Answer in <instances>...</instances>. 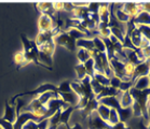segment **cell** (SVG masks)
Returning a JSON list of instances; mask_svg holds the SVG:
<instances>
[{
    "mask_svg": "<svg viewBox=\"0 0 150 129\" xmlns=\"http://www.w3.org/2000/svg\"><path fill=\"white\" fill-rule=\"evenodd\" d=\"M21 40H22V43H23V54H24V57L26 59V62L29 64V62H35L36 64L40 66V62L38 60V53H39V50H38V46L36 44L35 40H29L24 34H21Z\"/></svg>",
    "mask_w": 150,
    "mask_h": 129,
    "instance_id": "cell-1",
    "label": "cell"
},
{
    "mask_svg": "<svg viewBox=\"0 0 150 129\" xmlns=\"http://www.w3.org/2000/svg\"><path fill=\"white\" fill-rule=\"evenodd\" d=\"M56 89H57V86H55L54 84H50V83L41 84L40 86H38L36 89L21 93V94H16V95L14 96L13 98L10 100V103L11 104H15V101H16L18 98H22L23 96H40V95H42V94L47 93V92H56Z\"/></svg>",
    "mask_w": 150,
    "mask_h": 129,
    "instance_id": "cell-2",
    "label": "cell"
},
{
    "mask_svg": "<svg viewBox=\"0 0 150 129\" xmlns=\"http://www.w3.org/2000/svg\"><path fill=\"white\" fill-rule=\"evenodd\" d=\"M54 42L56 45L63 46V48H67V50L70 52H74L77 50V44H76L77 41L74 40V39L64 30H62L61 32L54 38Z\"/></svg>",
    "mask_w": 150,
    "mask_h": 129,
    "instance_id": "cell-3",
    "label": "cell"
},
{
    "mask_svg": "<svg viewBox=\"0 0 150 129\" xmlns=\"http://www.w3.org/2000/svg\"><path fill=\"white\" fill-rule=\"evenodd\" d=\"M47 105H43L41 103L38 98H35L34 100H31L30 103L26 107L23 108V112H30L33 114H35L36 116L42 117L43 119H45V114H47Z\"/></svg>",
    "mask_w": 150,
    "mask_h": 129,
    "instance_id": "cell-4",
    "label": "cell"
},
{
    "mask_svg": "<svg viewBox=\"0 0 150 129\" xmlns=\"http://www.w3.org/2000/svg\"><path fill=\"white\" fill-rule=\"evenodd\" d=\"M38 27L39 31H50L55 27L54 18L50 17L49 15L41 14L38 20Z\"/></svg>",
    "mask_w": 150,
    "mask_h": 129,
    "instance_id": "cell-5",
    "label": "cell"
},
{
    "mask_svg": "<svg viewBox=\"0 0 150 129\" xmlns=\"http://www.w3.org/2000/svg\"><path fill=\"white\" fill-rule=\"evenodd\" d=\"M124 12H125L133 20L138 15V14L143 11V7H142V4H134V2H126V4H123V9Z\"/></svg>",
    "mask_w": 150,
    "mask_h": 129,
    "instance_id": "cell-6",
    "label": "cell"
},
{
    "mask_svg": "<svg viewBox=\"0 0 150 129\" xmlns=\"http://www.w3.org/2000/svg\"><path fill=\"white\" fill-rule=\"evenodd\" d=\"M4 121H8L13 124L17 118V113H16V105L15 104H11L10 102L6 101V104H4Z\"/></svg>",
    "mask_w": 150,
    "mask_h": 129,
    "instance_id": "cell-7",
    "label": "cell"
},
{
    "mask_svg": "<svg viewBox=\"0 0 150 129\" xmlns=\"http://www.w3.org/2000/svg\"><path fill=\"white\" fill-rule=\"evenodd\" d=\"M98 105H99V102L96 98L89 100V102H88V104L85 105L84 109L80 110V114H81L82 118L83 119L88 118V117H89L93 112H95L96 110H97Z\"/></svg>",
    "mask_w": 150,
    "mask_h": 129,
    "instance_id": "cell-8",
    "label": "cell"
},
{
    "mask_svg": "<svg viewBox=\"0 0 150 129\" xmlns=\"http://www.w3.org/2000/svg\"><path fill=\"white\" fill-rule=\"evenodd\" d=\"M36 7L41 12V14L49 15L50 17L54 18L56 11L53 8V2H39V4H36Z\"/></svg>",
    "mask_w": 150,
    "mask_h": 129,
    "instance_id": "cell-9",
    "label": "cell"
},
{
    "mask_svg": "<svg viewBox=\"0 0 150 129\" xmlns=\"http://www.w3.org/2000/svg\"><path fill=\"white\" fill-rule=\"evenodd\" d=\"M135 26H149L150 27V13L147 11H142L135 18H133Z\"/></svg>",
    "mask_w": 150,
    "mask_h": 129,
    "instance_id": "cell-10",
    "label": "cell"
},
{
    "mask_svg": "<svg viewBox=\"0 0 150 129\" xmlns=\"http://www.w3.org/2000/svg\"><path fill=\"white\" fill-rule=\"evenodd\" d=\"M98 16L100 22L105 23V24H109V20H110L109 4H99Z\"/></svg>",
    "mask_w": 150,
    "mask_h": 129,
    "instance_id": "cell-11",
    "label": "cell"
},
{
    "mask_svg": "<svg viewBox=\"0 0 150 129\" xmlns=\"http://www.w3.org/2000/svg\"><path fill=\"white\" fill-rule=\"evenodd\" d=\"M58 96L63 101L67 103L68 105H70V107H76L78 104L79 99H80V97H78L74 92L66 93V94H58Z\"/></svg>",
    "mask_w": 150,
    "mask_h": 129,
    "instance_id": "cell-12",
    "label": "cell"
},
{
    "mask_svg": "<svg viewBox=\"0 0 150 129\" xmlns=\"http://www.w3.org/2000/svg\"><path fill=\"white\" fill-rule=\"evenodd\" d=\"M98 102L100 104H104L106 107H108L109 109H120L121 105H120V100L115 96H110V97H105V98L98 100Z\"/></svg>",
    "mask_w": 150,
    "mask_h": 129,
    "instance_id": "cell-13",
    "label": "cell"
},
{
    "mask_svg": "<svg viewBox=\"0 0 150 129\" xmlns=\"http://www.w3.org/2000/svg\"><path fill=\"white\" fill-rule=\"evenodd\" d=\"M149 72H150L149 67H148V64H147L146 61L140 62L139 64H137L136 67H135V71H134V75H133V82H134V80H136L137 78L148 75Z\"/></svg>",
    "mask_w": 150,
    "mask_h": 129,
    "instance_id": "cell-14",
    "label": "cell"
},
{
    "mask_svg": "<svg viewBox=\"0 0 150 129\" xmlns=\"http://www.w3.org/2000/svg\"><path fill=\"white\" fill-rule=\"evenodd\" d=\"M133 87L137 90H145V89L149 88V79L148 75L146 76H140L137 78L136 80H134Z\"/></svg>",
    "mask_w": 150,
    "mask_h": 129,
    "instance_id": "cell-15",
    "label": "cell"
},
{
    "mask_svg": "<svg viewBox=\"0 0 150 129\" xmlns=\"http://www.w3.org/2000/svg\"><path fill=\"white\" fill-rule=\"evenodd\" d=\"M75 107H70L69 105L68 108L62 110L61 112V119H59V124H64V125L69 128V118L71 116V113L75 111Z\"/></svg>",
    "mask_w": 150,
    "mask_h": 129,
    "instance_id": "cell-16",
    "label": "cell"
},
{
    "mask_svg": "<svg viewBox=\"0 0 150 129\" xmlns=\"http://www.w3.org/2000/svg\"><path fill=\"white\" fill-rule=\"evenodd\" d=\"M76 44H77V48H84V50H86V51H89V52H93L95 50L92 39L83 38V39H80V40L77 41Z\"/></svg>",
    "mask_w": 150,
    "mask_h": 129,
    "instance_id": "cell-17",
    "label": "cell"
},
{
    "mask_svg": "<svg viewBox=\"0 0 150 129\" xmlns=\"http://www.w3.org/2000/svg\"><path fill=\"white\" fill-rule=\"evenodd\" d=\"M126 36H129L131 39V42H132V44L134 45V48H139V44L140 42H142V39H143V36L140 34V31L138 28H135L130 34H126Z\"/></svg>",
    "mask_w": 150,
    "mask_h": 129,
    "instance_id": "cell-18",
    "label": "cell"
},
{
    "mask_svg": "<svg viewBox=\"0 0 150 129\" xmlns=\"http://www.w3.org/2000/svg\"><path fill=\"white\" fill-rule=\"evenodd\" d=\"M117 111H118V114H119L120 122L126 123L132 116H133L132 107H131V108H120V109H118Z\"/></svg>",
    "mask_w": 150,
    "mask_h": 129,
    "instance_id": "cell-19",
    "label": "cell"
},
{
    "mask_svg": "<svg viewBox=\"0 0 150 129\" xmlns=\"http://www.w3.org/2000/svg\"><path fill=\"white\" fill-rule=\"evenodd\" d=\"M124 53H125L127 62H131V64H133L134 66H137V64H139L140 62H142V61L138 59V57H137V54H136V51H135V50L124 48Z\"/></svg>",
    "mask_w": 150,
    "mask_h": 129,
    "instance_id": "cell-20",
    "label": "cell"
},
{
    "mask_svg": "<svg viewBox=\"0 0 150 129\" xmlns=\"http://www.w3.org/2000/svg\"><path fill=\"white\" fill-rule=\"evenodd\" d=\"M134 103V99L131 96L130 92L122 93V96L120 98V105L121 108H131Z\"/></svg>",
    "mask_w": 150,
    "mask_h": 129,
    "instance_id": "cell-21",
    "label": "cell"
},
{
    "mask_svg": "<svg viewBox=\"0 0 150 129\" xmlns=\"http://www.w3.org/2000/svg\"><path fill=\"white\" fill-rule=\"evenodd\" d=\"M58 97H59V96H58V94L56 92H47V93H45V94H42V95L38 96L37 98L42 104L47 105L48 104V102L50 101L51 99L58 98Z\"/></svg>",
    "mask_w": 150,
    "mask_h": 129,
    "instance_id": "cell-22",
    "label": "cell"
},
{
    "mask_svg": "<svg viewBox=\"0 0 150 129\" xmlns=\"http://www.w3.org/2000/svg\"><path fill=\"white\" fill-rule=\"evenodd\" d=\"M96 113H97V115H98L104 122H106V123L108 122L109 113H110V109L108 108V107H106V105L99 103L98 108H97V110H96Z\"/></svg>",
    "mask_w": 150,
    "mask_h": 129,
    "instance_id": "cell-23",
    "label": "cell"
},
{
    "mask_svg": "<svg viewBox=\"0 0 150 129\" xmlns=\"http://www.w3.org/2000/svg\"><path fill=\"white\" fill-rule=\"evenodd\" d=\"M91 57H92L91 52L86 51L84 48H78V51H77V58H78L80 64H84L85 61L89 60Z\"/></svg>",
    "mask_w": 150,
    "mask_h": 129,
    "instance_id": "cell-24",
    "label": "cell"
},
{
    "mask_svg": "<svg viewBox=\"0 0 150 129\" xmlns=\"http://www.w3.org/2000/svg\"><path fill=\"white\" fill-rule=\"evenodd\" d=\"M113 15H115V17L119 20L120 23H122V24H127V23L131 20V17L129 16L123 10H115Z\"/></svg>",
    "mask_w": 150,
    "mask_h": 129,
    "instance_id": "cell-25",
    "label": "cell"
},
{
    "mask_svg": "<svg viewBox=\"0 0 150 129\" xmlns=\"http://www.w3.org/2000/svg\"><path fill=\"white\" fill-rule=\"evenodd\" d=\"M92 40H93V43H94L95 51H97L98 53H106V46L104 44V41H103L102 38H99L98 36H95Z\"/></svg>",
    "mask_w": 150,
    "mask_h": 129,
    "instance_id": "cell-26",
    "label": "cell"
},
{
    "mask_svg": "<svg viewBox=\"0 0 150 129\" xmlns=\"http://www.w3.org/2000/svg\"><path fill=\"white\" fill-rule=\"evenodd\" d=\"M83 64H84L85 71H86V75H89L90 78L93 79V76L95 74V67H94L95 64H94V59L91 57L89 60H86Z\"/></svg>",
    "mask_w": 150,
    "mask_h": 129,
    "instance_id": "cell-27",
    "label": "cell"
},
{
    "mask_svg": "<svg viewBox=\"0 0 150 129\" xmlns=\"http://www.w3.org/2000/svg\"><path fill=\"white\" fill-rule=\"evenodd\" d=\"M120 122L119 118V114H118V111L116 109H110V113H109V118H108V122L107 124L109 126H113L118 124Z\"/></svg>",
    "mask_w": 150,
    "mask_h": 129,
    "instance_id": "cell-28",
    "label": "cell"
},
{
    "mask_svg": "<svg viewBox=\"0 0 150 129\" xmlns=\"http://www.w3.org/2000/svg\"><path fill=\"white\" fill-rule=\"evenodd\" d=\"M57 94H66V93H70L71 90V86H70V82L69 81H64L62 82L61 84L57 86L56 89Z\"/></svg>",
    "mask_w": 150,
    "mask_h": 129,
    "instance_id": "cell-29",
    "label": "cell"
},
{
    "mask_svg": "<svg viewBox=\"0 0 150 129\" xmlns=\"http://www.w3.org/2000/svg\"><path fill=\"white\" fill-rule=\"evenodd\" d=\"M93 79L96 80V81L98 82L100 85H103L104 87L109 86V78H107L104 73H97V72H96L95 74H94V76H93Z\"/></svg>",
    "mask_w": 150,
    "mask_h": 129,
    "instance_id": "cell-30",
    "label": "cell"
},
{
    "mask_svg": "<svg viewBox=\"0 0 150 129\" xmlns=\"http://www.w3.org/2000/svg\"><path fill=\"white\" fill-rule=\"evenodd\" d=\"M70 86H71V90L75 93L78 97H83V90H82V86L80 81H74L70 82Z\"/></svg>",
    "mask_w": 150,
    "mask_h": 129,
    "instance_id": "cell-31",
    "label": "cell"
},
{
    "mask_svg": "<svg viewBox=\"0 0 150 129\" xmlns=\"http://www.w3.org/2000/svg\"><path fill=\"white\" fill-rule=\"evenodd\" d=\"M66 32L76 41L80 40V39H83V38H85V36H86V34H84L83 32H81V31H79L78 29H76V28H70V29L67 30Z\"/></svg>",
    "mask_w": 150,
    "mask_h": 129,
    "instance_id": "cell-32",
    "label": "cell"
},
{
    "mask_svg": "<svg viewBox=\"0 0 150 129\" xmlns=\"http://www.w3.org/2000/svg\"><path fill=\"white\" fill-rule=\"evenodd\" d=\"M75 70H76V73H77V76H78V81H81V80H83L86 76V71H85L84 64H83L79 62L75 67Z\"/></svg>",
    "mask_w": 150,
    "mask_h": 129,
    "instance_id": "cell-33",
    "label": "cell"
},
{
    "mask_svg": "<svg viewBox=\"0 0 150 129\" xmlns=\"http://www.w3.org/2000/svg\"><path fill=\"white\" fill-rule=\"evenodd\" d=\"M14 61H15V64H17V69L20 68V67L25 66V64H27L26 59H25V57H24V54H23V52H20V53H17V54L14 56Z\"/></svg>",
    "mask_w": 150,
    "mask_h": 129,
    "instance_id": "cell-34",
    "label": "cell"
},
{
    "mask_svg": "<svg viewBox=\"0 0 150 129\" xmlns=\"http://www.w3.org/2000/svg\"><path fill=\"white\" fill-rule=\"evenodd\" d=\"M91 87H92V90L95 96H98L103 92V89H104V86L99 84L98 82L94 80V79H92V81H91Z\"/></svg>",
    "mask_w": 150,
    "mask_h": 129,
    "instance_id": "cell-35",
    "label": "cell"
},
{
    "mask_svg": "<svg viewBox=\"0 0 150 129\" xmlns=\"http://www.w3.org/2000/svg\"><path fill=\"white\" fill-rule=\"evenodd\" d=\"M110 30H111V34L115 36V37H116L117 39L121 42V43H123V41H124V37H125V34H124L121 29L116 28V27H111L110 28Z\"/></svg>",
    "mask_w": 150,
    "mask_h": 129,
    "instance_id": "cell-36",
    "label": "cell"
},
{
    "mask_svg": "<svg viewBox=\"0 0 150 129\" xmlns=\"http://www.w3.org/2000/svg\"><path fill=\"white\" fill-rule=\"evenodd\" d=\"M61 112H62V110H59V111H57V112L55 113L54 115L51 116V117L49 118L50 126H58V125H59V119H61Z\"/></svg>",
    "mask_w": 150,
    "mask_h": 129,
    "instance_id": "cell-37",
    "label": "cell"
},
{
    "mask_svg": "<svg viewBox=\"0 0 150 129\" xmlns=\"http://www.w3.org/2000/svg\"><path fill=\"white\" fill-rule=\"evenodd\" d=\"M132 111H133V116H135V117H139L140 118L143 116L142 108H140V105L136 101H134L133 105H132Z\"/></svg>",
    "mask_w": 150,
    "mask_h": 129,
    "instance_id": "cell-38",
    "label": "cell"
},
{
    "mask_svg": "<svg viewBox=\"0 0 150 129\" xmlns=\"http://www.w3.org/2000/svg\"><path fill=\"white\" fill-rule=\"evenodd\" d=\"M137 28L139 29L143 38H145V39L150 41V27L149 26H137Z\"/></svg>",
    "mask_w": 150,
    "mask_h": 129,
    "instance_id": "cell-39",
    "label": "cell"
},
{
    "mask_svg": "<svg viewBox=\"0 0 150 129\" xmlns=\"http://www.w3.org/2000/svg\"><path fill=\"white\" fill-rule=\"evenodd\" d=\"M133 81H130V82H122L121 81V84H120V87H119V90L120 92H129L132 87H133Z\"/></svg>",
    "mask_w": 150,
    "mask_h": 129,
    "instance_id": "cell-40",
    "label": "cell"
},
{
    "mask_svg": "<svg viewBox=\"0 0 150 129\" xmlns=\"http://www.w3.org/2000/svg\"><path fill=\"white\" fill-rule=\"evenodd\" d=\"M120 84H121V80H120L118 76H116V75H113V76H111V78L109 79V86L110 87L119 89Z\"/></svg>",
    "mask_w": 150,
    "mask_h": 129,
    "instance_id": "cell-41",
    "label": "cell"
},
{
    "mask_svg": "<svg viewBox=\"0 0 150 129\" xmlns=\"http://www.w3.org/2000/svg\"><path fill=\"white\" fill-rule=\"evenodd\" d=\"M99 10V4H94V2H89V6H88V11L90 13H98Z\"/></svg>",
    "mask_w": 150,
    "mask_h": 129,
    "instance_id": "cell-42",
    "label": "cell"
},
{
    "mask_svg": "<svg viewBox=\"0 0 150 129\" xmlns=\"http://www.w3.org/2000/svg\"><path fill=\"white\" fill-rule=\"evenodd\" d=\"M0 127L2 129H14L13 124L8 121H4V118H0Z\"/></svg>",
    "mask_w": 150,
    "mask_h": 129,
    "instance_id": "cell-43",
    "label": "cell"
},
{
    "mask_svg": "<svg viewBox=\"0 0 150 129\" xmlns=\"http://www.w3.org/2000/svg\"><path fill=\"white\" fill-rule=\"evenodd\" d=\"M110 129H131V127L126 125V123L119 122L118 124H116V125L110 126Z\"/></svg>",
    "mask_w": 150,
    "mask_h": 129,
    "instance_id": "cell-44",
    "label": "cell"
},
{
    "mask_svg": "<svg viewBox=\"0 0 150 129\" xmlns=\"http://www.w3.org/2000/svg\"><path fill=\"white\" fill-rule=\"evenodd\" d=\"M50 127V122L49 118L42 119L41 122L38 123V129H48Z\"/></svg>",
    "mask_w": 150,
    "mask_h": 129,
    "instance_id": "cell-45",
    "label": "cell"
},
{
    "mask_svg": "<svg viewBox=\"0 0 150 129\" xmlns=\"http://www.w3.org/2000/svg\"><path fill=\"white\" fill-rule=\"evenodd\" d=\"M23 129H38V123L34 121H29L23 126Z\"/></svg>",
    "mask_w": 150,
    "mask_h": 129,
    "instance_id": "cell-46",
    "label": "cell"
},
{
    "mask_svg": "<svg viewBox=\"0 0 150 129\" xmlns=\"http://www.w3.org/2000/svg\"><path fill=\"white\" fill-rule=\"evenodd\" d=\"M63 10H65L66 12H70V13H71L72 11L75 10L74 4H72V2H64V6H63Z\"/></svg>",
    "mask_w": 150,
    "mask_h": 129,
    "instance_id": "cell-47",
    "label": "cell"
},
{
    "mask_svg": "<svg viewBox=\"0 0 150 129\" xmlns=\"http://www.w3.org/2000/svg\"><path fill=\"white\" fill-rule=\"evenodd\" d=\"M139 50L142 51V54H143L144 58H145V61H146L147 59H149L150 58V45L145 48H139Z\"/></svg>",
    "mask_w": 150,
    "mask_h": 129,
    "instance_id": "cell-48",
    "label": "cell"
},
{
    "mask_svg": "<svg viewBox=\"0 0 150 129\" xmlns=\"http://www.w3.org/2000/svg\"><path fill=\"white\" fill-rule=\"evenodd\" d=\"M148 125H149V122L140 117V122H138L137 127H138V129H148Z\"/></svg>",
    "mask_w": 150,
    "mask_h": 129,
    "instance_id": "cell-49",
    "label": "cell"
},
{
    "mask_svg": "<svg viewBox=\"0 0 150 129\" xmlns=\"http://www.w3.org/2000/svg\"><path fill=\"white\" fill-rule=\"evenodd\" d=\"M149 45H150V41L147 40V39H145V38H143V39H142V42H140V44H139V48H147V46H149Z\"/></svg>",
    "mask_w": 150,
    "mask_h": 129,
    "instance_id": "cell-50",
    "label": "cell"
},
{
    "mask_svg": "<svg viewBox=\"0 0 150 129\" xmlns=\"http://www.w3.org/2000/svg\"><path fill=\"white\" fill-rule=\"evenodd\" d=\"M63 6H64V2H53V8L56 12L63 10Z\"/></svg>",
    "mask_w": 150,
    "mask_h": 129,
    "instance_id": "cell-51",
    "label": "cell"
},
{
    "mask_svg": "<svg viewBox=\"0 0 150 129\" xmlns=\"http://www.w3.org/2000/svg\"><path fill=\"white\" fill-rule=\"evenodd\" d=\"M67 129H83V126L80 124V123H76L75 125L74 126H69V128H67Z\"/></svg>",
    "mask_w": 150,
    "mask_h": 129,
    "instance_id": "cell-52",
    "label": "cell"
},
{
    "mask_svg": "<svg viewBox=\"0 0 150 129\" xmlns=\"http://www.w3.org/2000/svg\"><path fill=\"white\" fill-rule=\"evenodd\" d=\"M142 7H143L144 11H147L150 13V2H147V4H142Z\"/></svg>",
    "mask_w": 150,
    "mask_h": 129,
    "instance_id": "cell-53",
    "label": "cell"
},
{
    "mask_svg": "<svg viewBox=\"0 0 150 129\" xmlns=\"http://www.w3.org/2000/svg\"><path fill=\"white\" fill-rule=\"evenodd\" d=\"M57 127L58 126H50L48 129H57Z\"/></svg>",
    "mask_w": 150,
    "mask_h": 129,
    "instance_id": "cell-54",
    "label": "cell"
},
{
    "mask_svg": "<svg viewBox=\"0 0 150 129\" xmlns=\"http://www.w3.org/2000/svg\"><path fill=\"white\" fill-rule=\"evenodd\" d=\"M148 107H150V96H149V98H148Z\"/></svg>",
    "mask_w": 150,
    "mask_h": 129,
    "instance_id": "cell-55",
    "label": "cell"
},
{
    "mask_svg": "<svg viewBox=\"0 0 150 129\" xmlns=\"http://www.w3.org/2000/svg\"><path fill=\"white\" fill-rule=\"evenodd\" d=\"M148 79H149V88H150V72H149V74H148Z\"/></svg>",
    "mask_w": 150,
    "mask_h": 129,
    "instance_id": "cell-56",
    "label": "cell"
},
{
    "mask_svg": "<svg viewBox=\"0 0 150 129\" xmlns=\"http://www.w3.org/2000/svg\"><path fill=\"white\" fill-rule=\"evenodd\" d=\"M148 129H150V119H149V125H148Z\"/></svg>",
    "mask_w": 150,
    "mask_h": 129,
    "instance_id": "cell-57",
    "label": "cell"
},
{
    "mask_svg": "<svg viewBox=\"0 0 150 129\" xmlns=\"http://www.w3.org/2000/svg\"><path fill=\"white\" fill-rule=\"evenodd\" d=\"M0 129H2V128H1V127H0Z\"/></svg>",
    "mask_w": 150,
    "mask_h": 129,
    "instance_id": "cell-58",
    "label": "cell"
}]
</instances>
